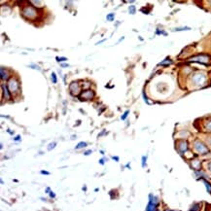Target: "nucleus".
I'll list each match as a JSON object with an SVG mask.
<instances>
[{
    "label": "nucleus",
    "mask_w": 211,
    "mask_h": 211,
    "mask_svg": "<svg viewBox=\"0 0 211 211\" xmlns=\"http://www.w3.org/2000/svg\"><path fill=\"white\" fill-rule=\"evenodd\" d=\"M206 79L207 77L205 74L198 72V73L194 74V76L192 77V82H193V84L195 86H203L204 84L206 83Z\"/></svg>",
    "instance_id": "obj_1"
},
{
    "label": "nucleus",
    "mask_w": 211,
    "mask_h": 211,
    "mask_svg": "<svg viewBox=\"0 0 211 211\" xmlns=\"http://www.w3.org/2000/svg\"><path fill=\"white\" fill-rule=\"evenodd\" d=\"M194 148L197 153L198 154H201V155H204V154H207L208 153V148L205 144L203 143V142H201L200 140H195V143H194Z\"/></svg>",
    "instance_id": "obj_2"
},
{
    "label": "nucleus",
    "mask_w": 211,
    "mask_h": 211,
    "mask_svg": "<svg viewBox=\"0 0 211 211\" xmlns=\"http://www.w3.org/2000/svg\"><path fill=\"white\" fill-rule=\"evenodd\" d=\"M159 203V200L154 195H149V202L146 207V211H156L157 205Z\"/></svg>",
    "instance_id": "obj_3"
},
{
    "label": "nucleus",
    "mask_w": 211,
    "mask_h": 211,
    "mask_svg": "<svg viewBox=\"0 0 211 211\" xmlns=\"http://www.w3.org/2000/svg\"><path fill=\"white\" fill-rule=\"evenodd\" d=\"M8 88L11 94H18L20 91V83L16 79H11L8 83Z\"/></svg>",
    "instance_id": "obj_4"
},
{
    "label": "nucleus",
    "mask_w": 211,
    "mask_h": 211,
    "mask_svg": "<svg viewBox=\"0 0 211 211\" xmlns=\"http://www.w3.org/2000/svg\"><path fill=\"white\" fill-rule=\"evenodd\" d=\"M190 60L195 61V63H209L210 58L208 55H197V57L191 58Z\"/></svg>",
    "instance_id": "obj_5"
},
{
    "label": "nucleus",
    "mask_w": 211,
    "mask_h": 211,
    "mask_svg": "<svg viewBox=\"0 0 211 211\" xmlns=\"http://www.w3.org/2000/svg\"><path fill=\"white\" fill-rule=\"evenodd\" d=\"M36 10L33 9L32 7H26L23 10V15L24 17H26L27 18H32L36 16Z\"/></svg>",
    "instance_id": "obj_6"
},
{
    "label": "nucleus",
    "mask_w": 211,
    "mask_h": 211,
    "mask_svg": "<svg viewBox=\"0 0 211 211\" xmlns=\"http://www.w3.org/2000/svg\"><path fill=\"white\" fill-rule=\"evenodd\" d=\"M69 90H70V92H71V94H72L73 95L78 94L79 91H80V88H79L78 83H77V82L71 83L70 86H69Z\"/></svg>",
    "instance_id": "obj_7"
},
{
    "label": "nucleus",
    "mask_w": 211,
    "mask_h": 211,
    "mask_svg": "<svg viewBox=\"0 0 211 211\" xmlns=\"http://www.w3.org/2000/svg\"><path fill=\"white\" fill-rule=\"evenodd\" d=\"M94 97V92L91 91V90H87V91L83 92L81 94V97H83L84 99H92Z\"/></svg>",
    "instance_id": "obj_8"
},
{
    "label": "nucleus",
    "mask_w": 211,
    "mask_h": 211,
    "mask_svg": "<svg viewBox=\"0 0 211 211\" xmlns=\"http://www.w3.org/2000/svg\"><path fill=\"white\" fill-rule=\"evenodd\" d=\"M188 149V143L186 141H180L178 143V150L181 154L185 153Z\"/></svg>",
    "instance_id": "obj_9"
},
{
    "label": "nucleus",
    "mask_w": 211,
    "mask_h": 211,
    "mask_svg": "<svg viewBox=\"0 0 211 211\" xmlns=\"http://www.w3.org/2000/svg\"><path fill=\"white\" fill-rule=\"evenodd\" d=\"M2 92H3V97H4V98H6V99H10L11 98L10 92H9L10 91H8L7 86L4 85V84L2 85Z\"/></svg>",
    "instance_id": "obj_10"
},
{
    "label": "nucleus",
    "mask_w": 211,
    "mask_h": 211,
    "mask_svg": "<svg viewBox=\"0 0 211 211\" xmlns=\"http://www.w3.org/2000/svg\"><path fill=\"white\" fill-rule=\"evenodd\" d=\"M8 78V73H7V70L4 69V67H1V79L2 80H5Z\"/></svg>",
    "instance_id": "obj_11"
},
{
    "label": "nucleus",
    "mask_w": 211,
    "mask_h": 211,
    "mask_svg": "<svg viewBox=\"0 0 211 211\" xmlns=\"http://www.w3.org/2000/svg\"><path fill=\"white\" fill-rule=\"evenodd\" d=\"M200 203H194L189 211H200Z\"/></svg>",
    "instance_id": "obj_12"
},
{
    "label": "nucleus",
    "mask_w": 211,
    "mask_h": 211,
    "mask_svg": "<svg viewBox=\"0 0 211 211\" xmlns=\"http://www.w3.org/2000/svg\"><path fill=\"white\" fill-rule=\"evenodd\" d=\"M203 183H204V185H205L206 191L208 192L209 194H211V184H210L209 182H207L206 180H203Z\"/></svg>",
    "instance_id": "obj_13"
},
{
    "label": "nucleus",
    "mask_w": 211,
    "mask_h": 211,
    "mask_svg": "<svg viewBox=\"0 0 211 211\" xmlns=\"http://www.w3.org/2000/svg\"><path fill=\"white\" fill-rule=\"evenodd\" d=\"M129 14L134 15V14L136 13V8H135V6H134V5H130L129 7Z\"/></svg>",
    "instance_id": "obj_14"
},
{
    "label": "nucleus",
    "mask_w": 211,
    "mask_h": 211,
    "mask_svg": "<svg viewBox=\"0 0 211 211\" xmlns=\"http://www.w3.org/2000/svg\"><path fill=\"white\" fill-rule=\"evenodd\" d=\"M114 18H115V14L114 13H110V14H108L106 16V20L108 21H113Z\"/></svg>",
    "instance_id": "obj_15"
},
{
    "label": "nucleus",
    "mask_w": 211,
    "mask_h": 211,
    "mask_svg": "<svg viewBox=\"0 0 211 211\" xmlns=\"http://www.w3.org/2000/svg\"><path fill=\"white\" fill-rule=\"evenodd\" d=\"M87 146V143L86 142H79L78 144H77V146L75 147V149H77V150H78V149H81V148H84V147H86Z\"/></svg>",
    "instance_id": "obj_16"
},
{
    "label": "nucleus",
    "mask_w": 211,
    "mask_h": 211,
    "mask_svg": "<svg viewBox=\"0 0 211 211\" xmlns=\"http://www.w3.org/2000/svg\"><path fill=\"white\" fill-rule=\"evenodd\" d=\"M51 80H52L53 84H57L58 79H57V75H55V72H53V73H52V75H51Z\"/></svg>",
    "instance_id": "obj_17"
},
{
    "label": "nucleus",
    "mask_w": 211,
    "mask_h": 211,
    "mask_svg": "<svg viewBox=\"0 0 211 211\" xmlns=\"http://www.w3.org/2000/svg\"><path fill=\"white\" fill-rule=\"evenodd\" d=\"M200 163L198 161H195V162H193V166H194V168L195 169H198L200 168Z\"/></svg>",
    "instance_id": "obj_18"
},
{
    "label": "nucleus",
    "mask_w": 211,
    "mask_h": 211,
    "mask_svg": "<svg viewBox=\"0 0 211 211\" xmlns=\"http://www.w3.org/2000/svg\"><path fill=\"white\" fill-rule=\"evenodd\" d=\"M55 146H57V143H55V142H52V143H50V144H49L48 150H49V151H51V150H53V149H54Z\"/></svg>",
    "instance_id": "obj_19"
},
{
    "label": "nucleus",
    "mask_w": 211,
    "mask_h": 211,
    "mask_svg": "<svg viewBox=\"0 0 211 211\" xmlns=\"http://www.w3.org/2000/svg\"><path fill=\"white\" fill-rule=\"evenodd\" d=\"M190 27H179V28H175V31H182V30H190Z\"/></svg>",
    "instance_id": "obj_20"
},
{
    "label": "nucleus",
    "mask_w": 211,
    "mask_h": 211,
    "mask_svg": "<svg viewBox=\"0 0 211 211\" xmlns=\"http://www.w3.org/2000/svg\"><path fill=\"white\" fill-rule=\"evenodd\" d=\"M172 61L171 60H164V61H162V63H160V65H168V64H171Z\"/></svg>",
    "instance_id": "obj_21"
},
{
    "label": "nucleus",
    "mask_w": 211,
    "mask_h": 211,
    "mask_svg": "<svg viewBox=\"0 0 211 211\" xmlns=\"http://www.w3.org/2000/svg\"><path fill=\"white\" fill-rule=\"evenodd\" d=\"M55 60H57V61L58 63H61V61H66L67 60V58H58V57H57L55 58Z\"/></svg>",
    "instance_id": "obj_22"
},
{
    "label": "nucleus",
    "mask_w": 211,
    "mask_h": 211,
    "mask_svg": "<svg viewBox=\"0 0 211 211\" xmlns=\"http://www.w3.org/2000/svg\"><path fill=\"white\" fill-rule=\"evenodd\" d=\"M205 128H206V129H207V130H208V131H211V120H210V121H208V122L206 123Z\"/></svg>",
    "instance_id": "obj_23"
},
{
    "label": "nucleus",
    "mask_w": 211,
    "mask_h": 211,
    "mask_svg": "<svg viewBox=\"0 0 211 211\" xmlns=\"http://www.w3.org/2000/svg\"><path fill=\"white\" fill-rule=\"evenodd\" d=\"M146 160H147V157H142V167H145L146 166Z\"/></svg>",
    "instance_id": "obj_24"
},
{
    "label": "nucleus",
    "mask_w": 211,
    "mask_h": 211,
    "mask_svg": "<svg viewBox=\"0 0 211 211\" xmlns=\"http://www.w3.org/2000/svg\"><path fill=\"white\" fill-rule=\"evenodd\" d=\"M28 67L30 68H33V69H38V70H41V68H40L38 65H35V64H30L28 65Z\"/></svg>",
    "instance_id": "obj_25"
},
{
    "label": "nucleus",
    "mask_w": 211,
    "mask_h": 211,
    "mask_svg": "<svg viewBox=\"0 0 211 211\" xmlns=\"http://www.w3.org/2000/svg\"><path fill=\"white\" fill-rule=\"evenodd\" d=\"M129 113V110H128V111H126V112L124 113V115H123V116L121 117V119H122V120H126V117H128Z\"/></svg>",
    "instance_id": "obj_26"
},
{
    "label": "nucleus",
    "mask_w": 211,
    "mask_h": 211,
    "mask_svg": "<svg viewBox=\"0 0 211 211\" xmlns=\"http://www.w3.org/2000/svg\"><path fill=\"white\" fill-rule=\"evenodd\" d=\"M50 197H51V198H55V193H54V192H50Z\"/></svg>",
    "instance_id": "obj_27"
},
{
    "label": "nucleus",
    "mask_w": 211,
    "mask_h": 211,
    "mask_svg": "<svg viewBox=\"0 0 211 211\" xmlns=\"http://www.w3.org/2000/svg\"><path fill=\"white\" fill-rule=\"evenodd\" d=\"M41 174L49 175V174H50V172H48V171H45V170H41Z\"/></svg>",
    "instance_id": "obj_28"
},
{
    "label": "nucleus",
    "mask_w": 211,
    "mask_h": 211,
    "mask_svg": "<svg viewBox=\"0 0 211 211\" xmlns=\"http://www.w3.org/2000/svg\"><path fill=\"white\" fill-rule=\"evenodd\" d=\"M14 140H15V141H20V140H21V136H20V135L16 136V137L14 138Z\"/></svg>",
    "instance_id": "obj_29"
},
{
    "label": "nucleus",
    "mask_w": 211,
    "mask_h": 211,
    "mask_svg": "<svg viewBox=\"0 0 211 211\" xmlns=\"http://www.w3.org/2000/svg\"><path fill=\"white\" fill-rule=\"evenodd\" d=\"M90 154H92V150H88V151L85 152V156H88V155H90Z\"/></svg>",
    "instance_id": "obj_30"
},
{
    "label": "nucleus",
    "mask_w": 211,
    "mask_h": 211,
    "mask_svg": "<svg viewBox=\"0 0 211 211\" xmlns=\"http://www.w3.org/2000/svg\"><path fill=\"white\" fill-rule=\"evenodd\" d=\"M69 66V65L68 64H65V63H61V67H63V68H66V67H68Z\"/></svg>",
    "instance_id": "obj_31"
},
{
    "label": "nucleus",
    "mask_w": 211,
    "mask_h": 211,
    "mask_svg": "<svg viewBox=\"0 0 211 211\" xmlns=\"http://www.w3.org/2000/svg\"><path fill=\"white\" fill-rule=\"evenodd\" d=\"M104 159H101L100 161H99V163H100V164H104Z\"/></svg>",
    "instance_id": "obj_32"
},
{
    "label": "nucleus",
    "mask_w": 211,
    "mask_h": 211,
    "mask_svg": "<svg viewBox=\"0 0 211 211\" xmlns=\"http://www.w3.org/2000/svg\"><path fill=\"white\" fill-rule=\"evenodd\" d=\"M113 160H115L116 162H119V158L118 157H113Z\"/></svg>",
    "instance_id": "obj_33"
},
{
    "label": "nucleus",
    "mask_w": 211,
    "mask_h": 211,
    "mask_svg": "<svg viewBox=\"0 0 211 211\" xmlns=\"http://www.w3.org/2000/svg\"><path fill=\"white\" fill-rule=\"evenodd\" d=\"M208 166V169H209L210 171H211V162H209V163H208V166Z\"/></svg>",
    "instance_id": "obj_34"
},
{
    "label": "nucleus",
    "mask_w": 211,
    "mask_h": 211,
    "mask_svg": "<svg viewBox=\"0 0 211 211\" xmlns=\"http://www.w3.org/2000/svg\"><path fill=\"white\" fill-rule=\"evenodd\" d=\"M50 192H51V189H50V188L46 189V193H50Z\"/></svg>",
    "instance_id": "obj_35"
},
{
    "label": "nucleus",
    "mask_w": 211,
    "mask_h": 211,
    "mask_svg": "<svg viewBox=\"0 0 211 211\" xmlns=\"http://www.w3.org/2000/svg\"><path fill=\"white\" fill-rule=\"evenodd\" d=\"M166 211H176V210H171V209H166Z\"/></svg>",
    "instance_id": "obj_36"
}]
</instances>
